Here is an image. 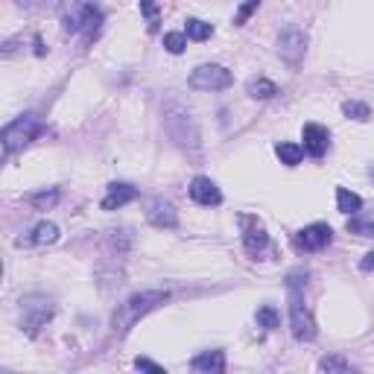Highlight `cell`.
Instances as JSON below:
<instances>
[{"label":"cell","instance_id":"6da1fadb","mask_svg":"<svg viewBox=\"0 0 374 374\" xmlns=\"http://www.w3.org/2000/svg\"><path fill=\"white\" fill-rule=\"evenodd\" d=\"M164 135L173 140V147H179L182 152H199L202 149L199 123H196V117L187 105L175 97H170L164 102Z\"/></svg>","mask_w":374,"mask_h":374},{"label":"cell","instance_id":"7a4b0ae2","mask_svg":"<svg viewBox=\"0 0 374 374\" xmlns=\"http://www.w3.org/2000/svg\"><path fill=\"white\" fill-rule=\"evenodd\" d=\"M170 301V293L167 290H144V293H135V295H129L123 305L114 310V319H112V330H114V336L117 340H123L140 319L144 316H149L152 310H158L161 305H167Z\"/></svg>","mask_w":374,"mask_h":374},{"label":"cell","instance_id":"3957f363","mask_svg":"<svg viewBox=\"0 0 374 374\" xmlns=\"http://www.w3.org/2000/svg\"><path fill=\"white\" fill-rule=\"evenodd\" d=\"M102 24V12L94 0H65L62 4V29L70 35H82L85 44L97 39Z\"/></svg>","mask_w":374,"mask_h":374},{"label":"cell","instance_id":"277c9868","mask_svg":"<svg viewBox=\"0 0 374 374\" xmlns=\"http://www.w3.org/2000/svg\"><path fill=\"white\" fill-rule=\"evenodd\" d=\"M44 132V123L39 114H21V117H15L12 123H6L4 132H0V140H4V152L6 155H15V152H21L27 149L35 138H39Z\"/></svg>","mask_w":374,"mask_h":374},{"label":"cell","instance_id":"5b68a950","mask_svg":"<svg viewBox=\"0 0 374 374\" xmlns=\"http://www.w3.org/2000/svg\"><path fill=\"white\" fill-rule=\"evenodd\" d=\"M287 290H290V330L298 342H313L319 330H316V319L310 307L305 305L301 287H287Z\"/></svg>","mask_w":374,"mask_h":374},{"label":"cell","instance_id":"8992f818","mask_svg":"<svg viewBox=\"0 0 374 374\" xmlns=\"http://www.w3.org/2000/svg\"><path fill=\"white\" fill-rule=\"evenodd\" d=\"M187 85L193 91H225V88L234 85V74L228 67L211 62V65H199L187 76Z\"/></svg>","mask_w":374,"mask_h":374},{"label":"cell","instance_id":"52a82bcc","mask_svg":"<svg viewBox=\"0 0 374 374\" xmlns=\"http://www.w3.org/2000/svg\"><path fill=\"white\" fill-rule=\"evenodd\" d=\"M53 313H56V307H53V301L47 295H27L21 301V316H24L21 325L27 330V336L39 333L50 322V319H53Z\"/></svg>","mask_w":374,"mask_h":374},{"label":"cell","instance_id":"ba28073f","mask_svg":"<svg viewBox=\"0 0 374 374\" xmlns=\"http://www.w3.org/2000/svg\"><path fill=\"white\" fill-rule=\"evenodd\" d=\"M278 56L281 62H287L290 67H298L301 59H305V53H307V32L305 29H298V27H290V29H283L278 35Z\"/></svg>","mask_w":374,"mask_h":374},{"label":"cell","instance_id":"9c48e42d","mask_svg":"<svg viewBox=\"0 0 374 374\" xmlns=\"http://www.w3.org/2000/svg\"><path fill=\"white\" fill-rule=\"evenodd\" d=\"M240 225H243V246H246L248 255L258 260V258H263L266 252H269V234H266V228H263V222L258 217H248V213H243Z\"/></svg>","mask_w":374,"mask_h":374},{"label":"cell","instance_id":"30bf717a","mask_svg":"<svg viewBox=\"0 0 374 374\" xmlns=\"http://www.w3.org/2000/svg\"><path fill=\"white\" fill-rule=\"evenodd\" d=\"M333 240V228L328 222H313V225H305L295 234V246L301 252H322L325 246H330Z\"/></svg>","mask_w":374,"mask_h":374},{"label":"cell","instance_id":"8fae6325","mask_svg":"<svg viewBox=\"0 0 374 374\" xmlns=\"http://www.w3.org/2000/svg\"><path fill=\"white\" fill-rule=\"evenodd\" d=\"M301 140H305V152L310 158H322L330 149V132L325 126H319V123H305Z\"/></svg>","mask_w":374,"mask_h":374},{"label":"cell","instance_id":"7c38bea8","mask_svg":"<svg viewBox=\"0 0 374 374\" xmlns=\"http://www.w3.org/2000/svg\"><path fill=\"white\" fill-rule=\"evenodd\" d=\"M190 199H193L196 205L217 208V205H222V190L213 185L208 175H196V179L190 182Z\"/></svg>","mask_w":374,"mask_h":374},{"label":"cell","instance_id":"4fadbf2b","mask_svg":"<svg viewBox=\"0 0 374 374\" xmlns=\"http://www.w3.org/2000/svg\"><path fill=\"white\" fill-rule=\"evenodd\" d=\"M147 220H149V225H155V228L173 231V228H179V211H175V205L167 202V199H155V202L149 205V211H147Z\"/></svg>","mask_w":374,"mask_h":374},{"label":"cell","instance_id":"5bb4252c","mask_svg":"<svg viewBox=\"0 0 374 374\" xmlns=\"http://www.w3.org/2000/svg\"><path fill=\"white\" fill-rule=\"evenodd\" d=\"M138 199V187L129 185V182H114L109 185V193L102 199V211H120L123 205H129Z\"/></svg>","mask_w":374,"mask_h":374},{"label":"cell","instance_id":"9a60e30c","mask_svg":"<svg viewBox=\"0 0 374 374\" xmlns=\"http://www.w3.org/2000/svg\"><path fill=\"white\" fill-rule=\"evenodd\" d=\"M59 240V225L56 222H39V225H35L32 231H29V234L27 237H18V246H53V243H56Z\"/></svg>","mask_w":374,"mask_h":374},{"label":"cell","instance_id":"2e32d148","mask_svg":"<svg viewBox=\"0 0 374 374\" xmlns=\"http://www.w3.org/2000/svg\"><path fill=\"white\" fill-rule=\"evenodd\" d=\"M190 368L199 374H222L225 371V354L222 351H202L190 360Z\"/></svg>","mask_w":374,"mask_h":374},{"label":"cell","instance_id":"e0dca14e","mask_svg":"<svg viewBox=\"0 0 374 374\" xmlns=\"http://www.w3.org/2000/svg\"><path fill=\"white\" fill-rule=\"evenodd\" d=\"M62 199V190L59 187H50V190H39V193H29L27 196V202L32 211H50V208H56Z\"/></svg>","mask_w":374,"mask_h":374},{"label":"cell","instance_id":"ac0fdd59","mask_svg":"<svg viewBox=\"0 0 374 374\" xmlns=\"http://www.w3.org/2000/svg\"><path fill=\"white\" fill-rule=\"evenodd\" d=\"M246 94L252 97V100H272V97H278L281 91H278L275 82H269L266 76H258V79H252V82L246 85Z\"/></svg>","mask_w":374,"mask_h":374},{"label":"cell","instance_id":"d6986e66","mask_svg":"<svg viewBox=\"0 0 374 374\" xmlns=\"http://www.w3.org/2000/svg\"><path fill=\"white\" fill-rule=\"evenodd\" d=\"M348 231L351 234H360V237H374V211L371 213H351L348 220Z\"/></svg>","mask_w":374,"mask_h":374},{"label":"cell","instance_id":"ffe728a7","mask_svg":"<svg viewBox=\"0 0 374 374\" xmlns=\"http://www.w3.org/2000/svg\"><path fill=\"white\" fill-rule=\"evenodd\" d=\"M185 35L190 41H208L213 35V24H205L199 18H187L185 21Z\"/></svg>","mask_w":374,"mask_h":374},{"label":"cell","instance_id":"44dd1931","mask_svg":"<svg viewBox=\"0 0 374 374\" xmlns=\"http://www.w3.org/2000/svg\"><path fill=\"white\" fill-rule=\"evenodd\" d=\"M336 208L342 213H357L363 208V199L357 193H351L348 187H336Z\"/></svg>","mask_w":374,"mask_h":374},{"label":"cell","instance_id":"7402d4cb","mask_svg":"<svg viewBox=\"0 0 374 374\" xmlns=\"http://www.w3.org/2000/svg\"><path fill=\"white\" fill-rule=\"evenodd\" d=\"M275 155L281 158V164L295 167V164H301V158H305V147H298V144H278Z\"/></svg>","mask_w":374,"mask_h":374},{"label":"cell","instance_id":"603a6c76","mask_svg":"<svg viewBox=\"0 0 374 374\" xmlns=\"http://www.w3.org/2000/svg\"><path fill=\"white\" fill-rule=\"evenodd\" d=\"M255 319H258V328H263V330H275L281 325V313L272 305H263Z\"/></svg>","mask_w":374,"mask_h":374},{"label":"cell","instance_id":"cb8c5ba5","mask_svg":"<svg viewBox=\"0 0 374 374\" xmlns=\"http://www.w3.org/2000/svg\"><path fill=\"white\" fill-rule=\"evenodd\" d=\"M342 114L351 117V120L366 123V120L371 117V109H368L366 102H360V100H348V102H342Z\"/></svg>","mask_w":374,"mask_h":374},{"label":"cell","instance_id":"d4e9b609","mask_svg":"<svg viewBox=\"0 0 374 374\" xmlns=\"http://www.w3.org/2000/svg\"><path fill=\"white\" fill-rule=\"evenodd\" d=\"M164 50L173 53V56L185 53V50H187V35H185V32H167V35H164Z\"/></svg>","mask_w":374,"mask_h":374},{"label":"cell","instance_id":"484cf974","mask_svg":"<svg viewBox=\"0 0 374 374\" xmlns=\"http://www.w3.org/2000/svg\"><path fill=\"white\" fill-rule=\"evenodd\" d=\"M319 371H351V360H345V357H322V360H319Z\"/></svg>","mask_w":374,"mask_h":374},{"label":"cell","instance_id":"4316f807","mask_svg":"<svg viewBox=\"0 0 374 374\" xmlns=\"http://www.w3.org/2000/svg\"><path fill=\"white\" fill-rule=\"evenodd\" d=\"M258 6H260V0H243V6L237 9V15H234V27H243L248 18H252L255 12H258Z\"/></svg>","mask_w":374,"mask_h":374},{"label":"cell","instance_id":"83f0119b","mask_svg":"<svg viewBox=\"0 0 374 374\" xmlns=\"http://www.w3.org/2000/svg\"><path fill=\"white\" fill-rule=\"evenodd\" d=\"M140 12L147 15L149 32H155V29H158V4H155V0H140Z\"/></svg>","mask_w":374,"mask_h":374},{"label":"cell","instance_id":"f1b7e54d","mask_svg":"<svg viewBox=\"0 0 374 374\" xmlns=\"http://www.w3.org/2000/svg\"><path fill=\"white\" fill-rule=\"evenodd\" d=\"M307 278H310L307 269H293V272L287 275V287H305Z\"/></svg>","mask_w":374,"mask_h":374},{"label":"cell","instance_id":"f546056e","mask_svg":"<svg viewBox=\"0 0 374 374\" xmlns=\"http://www.w3.org/2000/svg\"><path fill=\"white\" fill-rule=\"evenodd\" d=\"M135 368H138V371H155V374H164V366L152 363L149 357H138V360H135Z\"/></svg>","mask_w":374,"mask_h":374},{"label":"cell","instance_id":"4dcf8cb0","mask_svg":"<svg viewBox=\"0 0 374 374\" xmlns=\"http://www.w3.org/2000/svg\"><path fill=\"white\" fill-rule=\"evenodd\" d=\"M360 269H363V272H374V252H368V255L360 260Z\"/></svg>","mask_w":374,"mask_h":374},{"label":"cell","instance_id":"1f68e13d","mask_svg":"<svg viewBox=\"0 0 374 374\" xmlns=\"http://www.w3.org/2000/svg\"><path fill=\"white\" fill-rule=\"evenodd\" d=\"M35 53H39V56H44V53H47V50H44V41L39 39V35H35Z\"/></svg>","mask_w":374,"mask_h":374},{"label":"cell","instance_id":"d6a6232c","mask_svg":"<svg viewBox=\"0 0 374 374\" xmlns=\"http://www.w3.org/2000/svg\"><path fill=\"white\" fill-rule=\"evenodd\" d=\"M371 179H374V167H371Z\"/></svg>","mask_w":374,"mask_h":374}]
</instances>
